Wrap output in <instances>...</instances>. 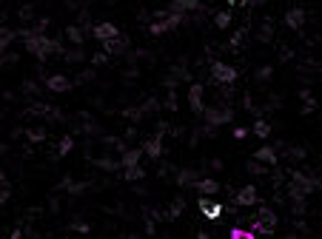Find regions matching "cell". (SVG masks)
Returning <instances> with one entry per match:
<instances>
[{
  "label": "cell",
  "mask_w": 322,
  "mask_h": 239,
  "mask_svg": "<svg viewBox=\"0 0 322 239\" xmlns=\"http://www.w3.org/2000/svg\"><path fill=\"white\" fill-rule=\"evenodd\" d=\"M20 35H23V40H26V52L32 54V57H37V60H49L52 54L63 52V46L57 43V40H52L49 35H43V32L23 29Z\"/></svg>",
  "instance_id": "cell-1"
},
{
  "label": "cell",
  "mask_w": 322,
  "mask_h": 239,
  "mask_svg": "<svg viewBox=\"0 0 322 239\" xmlns=\"http://www.w3.org/2000/svg\"><path fill=\"white\" fill-rule=\"evenodd\" d=\"M313 188H316V179H313V177H305L302 171H294V174H291L288 194H291V199H294V202H302V199L311 194Z\"/></svg>",
  "instance_id": "cell-2"
},
{
  "label": "cell",
  "mask_w": 322,
  "mask_h": 239,
  "mask_svg": "<svg viewBox=\"0 0 322 239\" xmlns=\"http://www.w3.org/2000/svg\"><path fill=\"white\" fill-rule=\"evenodd\" d=\"M251 225H254V233H274L277 230V213L262 205L257 211V216L251 219Z\"/></svg>",
  "instance_id": "cell-3"
},
{
  "label": "cell",
  "mask_w": 322,
  "mask_h": 239,
  "mask_svg": "<svg viewBox=\"0 0 322 239\" xmlns=\"http://www.w3.org/2000/svg\"><path fill=\"white\" fill-rule=\"evenodd\" d=\"M211 80L220 83V86H231L237 80V69L228 66V63H223V60H214L211 63Z\"/></svg>",
  "instance_id": "cell-4"
},
{
  "label": "cell",
  "mask_w": 322,
  "mask_h": 239,
  "mask_svg": "<svg viewBox=\"0 0 322 239\" xmlns=\"http://www.w3.org/2000/svg\"><path fill=\"white\" fill-rule=\"evenodd\" d=\"M205 114V120H208V125H226V123H231L234 120V111H231V106H223V108H205L202 111Z\"/></svg>",
  "instance_id": "cell-5"
},
{
  "label": "cell",
  "mask_w": 322,
  "mask_h": 239,
  "mask_svg": "<svg viewBox=\"0 0 322 239\" xmlns=\"http://www.w3.org/2000/svg\"><path fill=\"white\" fill-rule=\"evenodd\" d=\"M163 131H166V123L160 125V131H157L151 140L143 142V151H146V157H151V159H160V157H163Z\"/></svg>",
  "instance_id": "cell-6"
},
{
  "label": "cell",
  "mask_w": 322,
  "mask_h": 239,
  "mask_svg": "<svg viewBox=\"0 0 322 239\" xmlns=\"http://www.w3.org/2000/svg\"><path fill=\"white\" fill-rule=\"evenodd\" d=\"M197 208H200V213L205 216V219H211V222L220 219L223 211H226L220 202H211V196H200V199H197Z\"/></svg>",
  "instance_id": "cell-7"
},
{
  "label": "cell",
  "mask_w": 322,
  "mask_h": 239,
  "mask_svg": "<svg viewBox=\"0 0 322 239\" xmlns=\"http://www.w3.org/2000/svg\"><path fill=\"white\" fill-rule=\"evenodd\" d=\"M46 89L54 91V94H66V91L74 89V83L66 74H52V77H46Z\"/></svg>",
  "instance_id": "cell-8"
},
{
  "label": "cell",
  "mask_w": 322,
  "mask_h": 239,
  "mask_svg": "<svg viewBox=\"0 0 322 239\" xmlns=\"http://www.w3.org/2000/svg\"><path fill=\"white\" fill-rule=\"evenodd\" d=\"M234 202H237V205H243V208H251V205L260 202V191H257L254 185H245V188H240V191H237Z\"/></svg>",
  "instance_id": "cell-9"
},
{
  "label": "cell",
  "mask_w": 322,
  "mask_h": 239,
  "mask_svg": "<svg viewBox=\"0 0 322 239\" xmlns=\"http://www.w3.org/2000/svg\"><path fill=\"white\" fill-rule=\"evenodd\" d=\"M91 35H94V40H112V37H117L120 35V29L114 26V23H109V20H103V23H94L91 26Z\"/></svg>",
  "instance_id": "cell-10"
},
{
  "label": "cell",
  "mask_w": 322,
  "mask_h": 239,
  "mask_svg": "<svg viewBox=\"0 0 322 239\" xmlns=\"http://www.w3.org/2000/svg\"><path fill=\"white\" fill-rule=\"evenodd\" d=\"M202 86L200 83H194L191 89H188V108H191L194 114H202V111H205V103H202Z\"/></svg>",
  "instance_id": "cell-11"
},
{
  "label": "cell",
  "mask_w": 322,
  "mask_h": 239,
  "mask_svg": "<svg viewBox=\"0 0 322 239\" xmlns=\"http://www.w3.org/2000/svg\"><path fill=\"white\" fill-rule=\"evenodd\" d=\"M285 26L291 29V32H299V29L305 26V12L296 9V6H294V9H288L285 12Z\"/></svg>",
  "instance_id": "cell-12"
},
{
  "label": "cell",
  "mask_w": 322,
  "mask_h": 239,
  "mask_svg": "<svg viewBox=\"0 0 322 239\" xmlns=\"http://www.w3.org/2000/svg\"><path fill=\"white\" fill-rule=\"evenodd\" d=\"M254 159H260V162H265V165H277V148L274 145H262V148L254 151Z\"/></svg>",
  "instance_id": "cell-13"
},
{
  "label": "cell",
  "mask_w": 322,
  "mask_h": 239,
  "mask_svg": "<svg viewBox=\"0 0 322 239\" xmlns=\"http://www.w3.org/2000/svg\"><path fill=\"white\" fill-rule=\"evenodd\" d=\"M200 6H202V0H171V6H168V9L188 15V12H197Z\"/></svg>",
  "instance_id": "cell-14"
},
{
  "label": "cell",
  "mask_w": 322,
  "mask_h": 239,
  "mask_svg": "<svg viewBox=\"0 0 322 239\" xmlns=\"http://www.w3.org/2000/svg\"><path fill=\"white\" fill-rule=\"evenodd\" d=\"M103 52L105 54H123L126 52V37L117 35V37H112V40H103Z\"/></svg>",
  "instance_id": "cell-15"
},
{
  "label": "cell",
  "mask_w": 322,
  "mask_h": 239,
  "mask_svg": "<svg viewBox=\"0 0 322 239\" xmlns=\"http://www.w3.org/2000/svg\"><path fill=\"white\" fill-rule=\"evenodd\" d=\"M143 154H146L143 148H126V151H123V157H120V165H123V168H129V165H137Z\"/></svg>",
  "instance_id": "cell-16"
},
{
  "label": "cell",
  "mask_w": 322,
  "mask_h": 239,
  "mask_svg": "<svg viewBox=\"0 0 322 239\" xmlns=\"http://www.w3.org/2000/svg\"><path fill=\"white\" fill-rule=\"evenodd\" d=\"M197 191H200L202 196H214V194H220V182L217 179H197Z\"/></svg>",
  "instance_id": "cell-17"
},
{
  "label": "cell",
  "mask_w": 322,
  "mask_h": 239,
  "mask_svg": "<svg viewBox=\"0 0 322 239\" xmlns=\"http://www.w3.org/2000/svg\"><path fill=\"white\" fill-rule=\"evenodd\" d=\"M231 23H234V15H231V9L217 12V15H214V26L223 29V32H226V29H231Z\"/></svg>",
  "instance_id": "cell-18"
},
{
  "label": "cell",
  "mask_w": 322,
  "mask_h": 239,
  "mask_svg": "<svg viewBox=\"0 0 322 239\" xmlns=\"http://www.w3.org/2000/svg\"><path fill=\"white\" fill-rule=\"evenodd\" d=\"M177 185L180 188H188V185H197V174H194L191 168H185L177 174Z\"/></svg>",
  "instance_id": "cell-19"
},
{
  "label": "cell",
  "mask_w": 322,
  "mask_h": 239,
  "mask_svg": "<svg viewBox=\"0 0 322 239\" xmlns=\"http://www.w3.org/2000/svg\"><path fill=\"white\" fill-rule=\"evenodd\" d=\"M123 177L129 179V182H137V179L146 177V171L140 168V162H137V165H129V168H123Z\"/></svg>",
  "instance_id": "cell-20"
},
{
  "label": "cell",
  "mask_w": 322,
  "mask_h": 239,
  "mask_svg": "<svg viewBox=\"0 0 322 239\" xmlns=\"http://www.w3.org/2000/svg\"><path fill=\"white\" fill-rule=\"evenodd\" d=\"M148 32L151 35H166V32H171V23H168V15L163 20H154L151 26H148Z\"/></svg>",
  "instance_id": "cell-21"
},
{
  "label": "cell",
  "mask_w": 322,
  "mask_h": 239,
  "mask_svg": "<svg viewBox=\"0 0 322 239\" xmlns=\"http://www.w3.org/2000/svg\"><path fill=\"white\" fill-rule=\"evenodd\" d=\"M66 37L71 40V46H83V29L80 26H66Z\"/></svg>",
  "instance_id": "cell-22"
},
{
  "label": "cell",
  "mask_w": 322,
  "mask_h": 239,
  "mask_svg": "<svg viewBox=\"0 0 322 239\" xmlns=\"http://www.w3.org/2000/svg\"><path fill=\"white\" fill-rule=\"evenodd\" d=\"M254 137H260V140H268V137H271V125L265 123V120H257V123H254Z\"/></svg>",
  "instance_id": "cell-23"
},
{
  "label": "cell",
  "mask_w": 322,
  "mask_h": 239,
  "mask_svg": "<svg viewBox=\"0 0 322 239\" xmlns=\"http://www.w3.org/2000/svg\"><path fill=\"white\" fill-rule=\"evenodd\" d=\"M183 211H185V199L183 196H177L174 202H171V208H168V219H177Z\"/></svg>",
  "instance_id": "cell-24"
},
{
  "label": "cell",
  "mask_w": 322,
  "mask_h": 239,
  "mask_svg": "<svg viewBox=\"0 0 322 239\" xmlns=\"http://www.w3.org/2000/svg\"><path fill=\"white\" fill-rule=\"evenodd\" d=\"M71 148H74V140H71V134H66V137L60 140V145H57V157H66Z\"/></svg>",
  "instance_id": "cell-25"
},
{
  "label": "cell",
  "mask_w": 322,
  "mask_h": 239,
  "mask_svg": "<svg viewBox=\"0 0 322 239\" xmlns=\"http://www.w3.org/2000/svg\"><path fill=\"white\" fill-rule=\"evenodd\" d=\"M94 165H97V168H103V171H117V168H123L120 159H94Z\"/></svg>",
  "instance_id": "cell-26"
},
{
  "label": "cell",
  "mask_w": 322,
  "mask_h": 239,
  "mask_svg": "<svg viewBox=\"0 0 322 239\" xmlns=\"http://www.w3.org/2000/svg\"><path fill=\"white\" fill-rule=\"evenodd\" d=\"M26 137H29L32 142H43L46 137H49V131H46V128H29V131H26Z\"/></svg>",
  "instance_id": "cell-27"
},
{
  "label": "cell",
  "mask_w": 322,
  "mask_h": 239,
  "mask_svg": "<svg viewBox=\"0 0 322 239\" xmlns=\"http://www.w3.org/2000/svg\"><path fill=\"white\" fill-rule=\"evenodd\" d=\"M12 40H15V32H12V29H0V52L9 49Z\"/></svg>",
  "instance_id": "cell-28"
},
{
  "label": "cell",
  "mask_w": 322,
  "mask_h": 239,
  "mask_svg": "<svg viewBox=\"0 0 322 239\" xmlns=\"http://www.w3.org/2000/svg\"><path fill=\"white\" fill-rule=\"evenodd\" d=\"M248 171H251V174H257V177H262V174H268V168H265V162H260V159H251V162H248Z\"/></svg>",
  "instance_id": "cell-29"
},
{
  "label": "cell",
  "mask_w": 322,
  "mask_h": 239,
  "mask_svg": "<svg viewBox=\"0 0 322 239\" xmlns=\"http://www.w3.org/2000/svg\"><path fill=\"white\" fill-rule=\"evenodd\" d=\"M83 57H86V54H83V49H80V46H74V49H69V52H66V60H69V63H80Z\"/></svg>",
  "instance_id": "cell-30"
},
{
  "label": "cell",
  "mask_w": 322,
  "mask_h": 239,
  "mask_svg": "<svg viewBox=\"0 0 322 239\" xmlns=\"http://www.w3.org/2000/svg\"><path fill=\"white\" fill-rule=\"evenodd\" d=\"M109 57H112V54H105V52L91 54V66H103V63H109Z\"/></svg>",
  "instance_id": "cell-31"
},
{
  "label": "cell",
  "mask_w": 322,
  "mask_h": 239,
  "mask_svg": "<svg viewBox=\"0 0 322 239\" xmlns=\"http://www.w3.org/2000/svg\"><path fill=\"white\" fill-rule=\"evenodd\" d=\"M231 236H234V239H254V230H240V228H234V230H231Z\"/></svg>",
  "instance_id": "cell-32"
},
{
  "label": "cell",
  "mask_w": 322,
  "mask_h": 239,
  "mask_svg": "<svg viewBox=\"0 0 322 239\" xmlns=\"http://www.w3.org/2000/svg\"><path fill=\"white\" fill-rule=\"evenodd\" d=\"M243 37H245V29H240V32H237V35L231 37V43H228V46H231V49H237V46L243 43Z\"/></svg>",
  "instance_id": "cell-33"
},
{
  "label": "cell",
  "mask_w": 322,
  "mask_h": 239,
  "mask_svg": "<svg viewBox=\"0 0 322 239\" xmlns=\"http://www.w3.org/2000/svg\"><path fill=\"white\" fill-rule=\"evenodd\" d=\"M9 196H12V191H9V185H3V191H0V208L9 202Z\"/></svg>",
  "instance_id": "cell-34"
},
{
  "label": "cell",
  "mask_w": 322,
  "mask_h": 239,
  "mask_svg": "<svg viewBox=\"0 0 322 239\" xmlns=\"http://www.w3.org/2000/svg\"><path fill=\"white\" fill-rule=\"evenodd\" d=\"M245 137H248V128L237 125V128H234V140H245Z\"/></svg>",
  "instance_id": "cell-35"
},
{
  "label": "cell",
  "mask_w": 322,
  "mask_h": 239,
  "mask_svg": "<svg viewBox=\"0 0 322 239\" xmlns=\"http://www.w3.org/2000/svg\"><path fill=\"white\" fill-rule=\"evenodd\" d=\"M271 71H274L271 66H262V69L257 71V77H260V80H268V77H271Z\"/></svg>",
  "instance_id": "cell-36"
},
{
  "label": "cell",
  "mask_w": 322,
  "mask_h": 239,
  "mask_svg": "<svg viewBox=\"0 0 322 239\" xmlns=\"http://www.w3.org/2000/svg\"><path fill=\"white\" fill-rule=\"evenodd\" d=\"M71 228H74V230H80V233H88V225H86V222H74Z\"/></svg>",
  "instance_id": "cell-37"
},
{
  "label": "cell",
  "mask_w": 322,
  "mask_h": 239,
  "mask_svg": "<svg viewBox=\"0 0 322 239\" xmlns=\"http://www.w3.org/2000/svg\"><path fill=\"white\" fill-rule=\"evenodd\" d=\"M248 0H228V6H245Z\"/></svg>",
  "instance_id": "cell-38"
}]
</instances>
